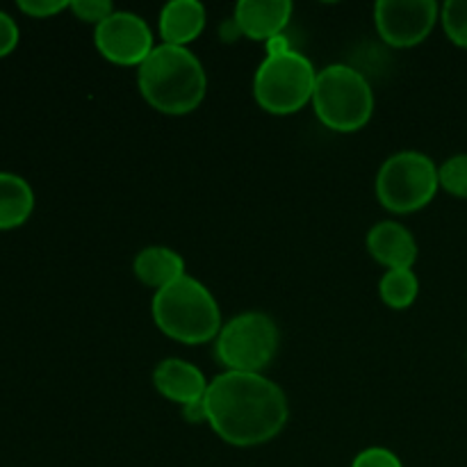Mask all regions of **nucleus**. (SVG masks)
I'll list each match as a JSON object with an SVG mask.
<instances>
[{
  "label": "nucleus",
  "mask_w": 467,
  "mask_h": 467,
  "mask_svg": "<svg viewBox=\"0 0 467 467\" xmlns=\"http://www.w3.org/2000/svg\"><path fill=\"white\" fill-rule=\"evenodd\" d=\"M181 410H182V418H185L190 424H201V422L208 424V409H205V400L194 401V404L190 406H182Z\"/></svg>",
  "instance_id": "5701e85b"
},
{
  "label": "nucleus",
  "mask_w": 467,
  "mask_h": 467,
  "mask_svg": "<svg viewBox=\"0 0 467 467\" xmlns=\"http://www.w3.org/2000/svg\"><path fill=\"white\" fill-rule=\"evenodd\" d=\"M292 3L287 0H240L235 5L237 32L255 41L267 44L274 36L283 35L292 16Z\"/></svg>",
  "instance_id": "9d476101"
},
{
  "label": "nucleus",
  "mask_w": 467,
  "mask_h": 467,
  "mask_svg": "<svg viewBox=\"0 0 467 467\" xmlns=\"http://www.w3.org/2000/svg\"><path fill=\"white\" fill-rule=\"evenodd\" d=\"M438 181L447 194L467 199V153H459L445 160L438 167Z\"/></svg>",
  "instance_id": "f3484780"
},
{
  "label": "nucleus",
  "mask_w": 467,
  "mask_h": 467,
  "mask_svg": "<svg viewBox=\"0 0 467 467\" xmlns=\"http://www.w3.org/2000/svg\"><path fill=\"white\" fill-rule=\"evenodd\" d=\"M441 18L433 0H379L374 5V26L392 48H413L431 35Z\"/></svg>",
  "instance_id": "6e6552de"
},
{
  "label": "nucleus",
  "mask_w": 467,
  "mask_h": 467,
  "mask_svg": "<svg viewBox=\"0 0 467 467\" xmlns=\"http://www.w3.org/2000/svg\"><path fill=\"white\" fill-rule=\"evenodd\" d=\"M68 9H71L80 21L96 23V26H100L105 18H109L114 14V7L109 0H71Z\"/></svg>",
  "instance_id": "6ab92c4d"
},
{
  "label": "nucleus",
  "mask_w": 467,
  "mask_h": 467,
  "mask_svg": "<svg viewBox=\"0 0 467 467\" xmlns=\"http://www.w3.org/2000/svg\"><path fill=\"white\" fill-rule=\"evenodd\" d=\"M137 85L150 108L181 117L194 112L205 99L208 78L203 64L190 48L162 44L155 46L137 68Z\"/></svg>",
  "instance_id": "f03ea898"
},
{
  "label": "nucleus",
  "mask_w": 467,
  "mask_h": 467,
  "mask_svg": "<svg viewBox=\"0 0 467 467\" xmlns=\"http://www.w3.org/2000/svg\"><path fill=\"white\" fill-rule=\"evenodd\" d=\"M351 467H404L400 456L386 447H369L354 459Z\"/></svg>",
  "instance_id": "aec40b11"
},
{
  "label": "nucleus",
  "mask_w": 467,
  "mask_h": 467,
  "mask_svg": "<svg viewBox=\"0 0 467 467\" xmlns=\"http://www.w3.org/2000/svg\"><path fill=\"white\" fill-rule=\"evenodd\" d=\"M132 269H135L137 281L155 287V290H162L185 276V260L169 246H149L135 255Z\"/></svg>",
  "instance_id": "4468645a"
},
{
  "label": "nucleus",
  "mask_w": 467,
  "mask_h": 467,
  "mask_svg": "<svg viewBox=\"0 0 467 467\" xmlns=\"http://www.w3.org/2000/svg\"><path fill=\"white\" fill-rule=\"evenodd\" d=\"M368 251L379 265L390 269H413L418 263V242L400 222H381L368 233Z\"/></svg>",
  "instance_id": "f8f14e48"
},
{
  "label": "nucleus",
  "mask_w": 467,
  "mask_h": 467,
  "mask_svg": "<svg viewBox=\"0 0 467 467\" xmlns=\"http://www.w3.org/2000/svg\"><path fill=\"white\" fill-rule=\"evenodd\" d=\"M420 295L418 274L413 269H390L379 281V296L392 310H406Z\"/></svg>",
  "instance_id": "dca6fc26"
},
{
  "label": "nucleus",
  "mask_w": 467,
  "mask_h": 467,
  "mask_svg": "<svg viewBox=\"0 0 467 467\" xmlns=\"http://www.w3.org/2000/svg\"><path fill=\"white\" fill-rule=\"evenodd\" d=\"M313 108L319 121L331 130L356 132L372 119V87L356 68L347 64H331L317 73Z\"/></svg>",
  "instance_id": "20e7f679"
},
{
  "label": "nucleus",
  "mask_w": 467,
  "mask_h": 467,
  "mask_svg": "<svg viewBox=\"0 0 467 467\" xmlns=\"http://www.w3.org/2000/svg\"><path fill=\"white\" fill-rule=\"evenodd\" d=\"M153 322L160 331L182 345H205L217 340L222 331V313L213 292L192 276L178 278L155 292L150 304Z\"/></svg>",
  "instance_id": "7ed1b4c3"
},
{
  "label": "nucleus",
  "mask_w": 467,
  "mask_h": 467,
  "mask_svg": "<svg viewBox=\"0 0 467 467\" xmlns=\"http://www.w3.org/2000/svg\"><path fill=\"white\" fill-rule=\"evenodd\" d=\"M445 35L461 48H467V0H450L441 7Z\"/></svg>",
  "instance_id": "a211bd4d"
},
{
  "label": "nucleus",
  "mask_w": 467,
  "mask_h": 467,
  "mask_svg": "<svg viewBox=\"0 0 467 467\" xmlns=\"http://www.w3.org/2000/svg\"><path fill=\"white\" fill-rule=\"evenodd\" d=\"M18 44V26L9 14L0 12V57L12 53Z\"/></svg>",
  "instance_id": "4be33fe9"
},
{
  "label": "nucleus",
  "mask_w": 467,
  "mask_h": 467,
  "mask_svg": "<svg viewBox=\"0 0 467 467\" xmlns=\"http://www.w3.org/2000/svg\"><path fill=\"white\" fill-rule=\"evenodd\" d=\"M379 203L395 214H410L429 205L441 190L438 167L429 155L401 150L388 158L377 173Z\"/></svg>",
  "instance_id": "423d86ee"
},
{
  "label": "nucleus",
  "mask_w": 467,
  "mask_h": 467,
  "mask_svg": "<svg viewBox=\"0 0 467 467\" xmlns=\"http://www.w3.org/2000/svg\"><path fill=\"white\" fill-rule=\"evenodd\" d=\"M278 351V328L269 315L251 310L223 324L214 340V356L226 372L260 374Z\"/></svg>",
  "instance_id": "0eeeda50"
},
{
  "label": "nucleus",
  "mask_w": 467,
  "mask_h": 467,
  "mask_svg": "<svg viewBox=\"0 0 467 467\" xmlns=\"http://www.w3.org/2000/svg\"><path fill=\"white\" fill-rule=\"evenodd\" d=\"M153 386L164 400L173 401L182 409V406L205 400L210 381H205L203 372L196 365L181 358H167L155 368Z\"/></svg>",
  "instance_id": "9b49d317"
},
{
  "label": "nucleus",
  "mask_w": 467,
  "mask_h": 467,
  "mask_svg": "<svg viewBox=\"0 0 467 467\" xmlns=\"http://www.w3.org/2000/svg\"><path fill=\"white\" fill-rule=\"evenodd\" d=\"M317 71L306 55L287 50L265 57L254 78V99L265 112L295 114L313 103Z\"/></svg>",
  "instance_id": "39448f33"
},
{
  "label": "nucleus",
  "mask_w": 467,
  "mask_h": 467,
  "mask_svg": "<svg viewBox=\"0 0 467 467\" xmlns=\"http://www.w3.org/2000/svg\"><path fill=\"white\" fill-rule=\"evenodd\" d=\"M68 5L71 3H67V0H18V9L35 18L55 16V14L68 9Z\"/></svg>",
  "instance_id": "412c9836"
},
{
  "label": "nucleus",
  "mask_w": 467,
  "mask_h": 467,
  "mask_svg": "<svg viewBox=\"0 0 467 467\" xmlns=\"http://www.w3.org/2000/svg\"><path fill=\"white\" fill-rule=\"evenodd\" d=\"M35 192L26 178L0 171V231H9L30 219Z\"/></svg>",
  "instance_id": "2eb2a0df"
},
{
  "label": "nucleus",
  "mask_w": 467,
  "mask_h": 467,
  "mask_svg": "<svg viewBox=\"0 0 467 467\" xmlns=\"http://www.w3.org/2000/svg\"><path fill=\"white\" fill-rule=\"evenodd\" d=\"M205 7L199 0H171L160 12V35L164 44L182 46L199 39L205 27Z\"/></svg>",
  "instance_id": "ddd939ff"
},
{
  "label": "nucleus",
  "mask_w": 467,
  "mask_h": 467,
  "mask_svg": "<svg viewBox=\"0 0 467 467\" xmlns=\"http://www.w3.org/2000/svg\"><path fill=\"white\" fill-rule=\"evenodd\" d=\"M287 50L292 48H290V41L285 39V35H278L267 41V57H272V55H283L287 53Z\"/></svg>",
  "instance_id": "b1692460"
},
{
  "label": "nucleus",
  "mask_w": 467,
  "mask_h": 467,
  "mask_svg": "<svg viewBox=\"0 0 467 467\" xmlns=\"http://www.w3.org/2000/svg\"><path fill=\"white\" fill-rule=\"evenodd\" d=\"M94 41L99 53L119 67H137L153 53V32L149 23L132 12H114L96 26Z\"/></svg>",
  "instance_id": "1a4fd4ad"
},
{
  "label": "nucleus",
  "mask_w": 467,
  "mask_h": 467,
  "mask_svg": "<svg viewBox=\"0 0 467 467\" xmlns=\"http://www.w3.org/2000/svg\"><path fill=\"white\" fill-rule=\"evenodd\" d=\"M208 424L233 447L274 441L290 418L287 397L272 379L249 372H223L205 392Z\"/></svg>",
  "instance_id": "f257e3e1"
}]
</instances>
